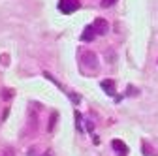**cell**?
<instances>
[{"label": "cell", "instance_id": "cell-1", "mask_svg": "<svg viewBox=\"0 0 158 156\" xmlns=\"http://www.w3.org/2000/svg\"><path fill=\"white\" fill-rule=\"evenodd\" d=\"M79 8V2L77 0H60L58 2V10H60L62 13H66V15H70L72 11H75Z\"/></svg>", "mask_w": 158, "mask_h": 156}, {"label": "cell", "instance_id": "cell-2", "mask_svg": "<svg viewBox=\"0 0 158 156\" xmlns=\"http://www.w3.org/2000/svg\"><path fill=\"white\" fill-rule=\"evenodd\" d=\"M92 28L96 30V34L98 36H104V34H107V30H109V25H107V21L106 19H94V23H92Z\"/></svg>", "mask_w": 158, "mask_h": 156}, {"label": "cell", "instance_id": "cell-3", "mask_svg": "<svg viewBox=\"0 0 158 156\" xmlns=\"http://www.w3.org/2000/svg\"><path fill=\"white\" fill-rule=\"evenodd\" d=\"M83 64L87 68H90V70H98V58H96V55L90 53V51H87L83 55Z\"/></svg>", "mask_w": 158, "mask_h": 156}, {"label": "cell", "instance_id": "cell-4", "mask_svg": "<svg viewBox=\"0 0 158 156\" xmlns=\"http://www.w3.org/2000/svg\"><path fill=\"white\" fill-rule=\"evenodd\" d=\"M111 147L117 150V154H118V156H126V154H128V147H126V145H124L121 139H113Z\"/></svg>", "mask_w": 158, "mask_h": 156}, {"label": "cell", "instance_id": "cell-5", "mask_svg": "<svg viewBox=\"0 0 158 156\" xmlns=\"http://www.w3.org/2000/svg\"><path fill=\"white\" fill-rule=\"evenodd\" d=\"M94 36H96V30H94L92 27H89V28H85V32L81 34V40H83V42H92Z\"/></svg>", "mask_w": 158, "mask_h": 156}, {"label": "cell", "instance_id": "cell-6", "mask_svg": "<svg viewBox=\"0 0 158 156\" xmlns=\"http://www.w3.org/2000/svg\"><path fill=\"white\" fill-rule=\"evenodd\" d=\"M102 88H104L109 96H113V94H115V81H111V79L102 81Z\"/></svg>", "mask_w": 158, "mask_h": 156}, {"label": "cell", "instance_id": "cell-7", "mask_svg": "<svg viewBox=\"0 0 158 156\" xmlns=\"http://www.w3.org/2000/svg\"><path fill=\"white\" fill-rule=\"evenodd\" d=\"M56 119H58V115L56 113H51V121H49V132H53L55 124H56Z\"/></svg>", "mask_w": 158, "mask_h": 156}, {"label": "cell", "instance_id": "cell-8", "mask_svg": "<svg viewBox=\"0 0 158 156\" xmlns=\"http://www.w3.org/2000/svg\"><path fill=\"white\" fill-rule=\"evenodd\" d=\"M75 124H77V128H79V132H83V128H81V113H79V111H75Z\"/></svg>", "mask_w": 158, "mask_h": 156}, {"label": "cell", "instance_id": "cell-9", "mask_svg": "<svg viewBox=\"0 0 158 156\" xmlns=\"http://www.w3.org/2000/svg\"><path fill=\"white\" fill-rule=\"evenodd\" d=\"M143 149H145V150H143L145 156H154V150H151V147H149L147 143H143Z\"/></svg>", "mask_w": 158, "mask_h": 156}, {"label": "cell", "instance_id": "cell-10", "mask_svg": "<svg viewBox=\"0 0 158 156\" xmlns=\"http://www.w3.org/2000/svg\"><path fill=\"white\" fill-rule=\"evenodd\" d=\"M113 4H117V0H102V6L104 8H111Z\"/></svg>", "mask_w": 158, "mask_h": 156}, {"label": "cell", "instance_id": "cell-11", "mask_svg": "<svg viewBox=\"0 0 158 156\" xmlns=\"http://www.w3.org/2000/svg\"><path fill=\"white\" fill-rule=\"evenodd\" d=\"M11 96H13V92H11L10 88H6V90L2 92V98H4V100H10V98H11Z\"/></svg>", "mask_w": 158, "mask_h": 156}, {"label": "cell", "instance_id": "cell-12", "mask_svg": "<svg viewBox=\"0 0 158 156\" xmlns=\"http://www.w3.org/2000/svg\"><path fill=\"white\" fill-rule=\"evenodd\" d=\"M137 92H139V90H135V88H134V87H132V85H130V87H128V96H135V94H137Z\"/></svg>", "mask_w": 158, "mask_h": 156}, {"label": "cell", "instance_id": "cell-13", "mask_svg": "<svg viewBox=\"0 0 158 156\" xmlns=\"http://www.w3.org/2000/svg\"><path fill=\"white\" fill-rule=\"evenodd\" d=\"M27 154H28V156H38V149H34V147H30Z\"/></svg>", "mask_w": 158, "mask_h": 156}, {"label": "cell", "instance_id": "cell-14", "mask_svg": "<svg viewBox=\"0 0 158 156\" xmlns=\"http://www.w3.org/2000/svg\"><path fill=\"white\" fill-rule=\"evenodd\" d=\"M70 98H72V100H73V102H75V104H77V102H79V96H75V94H70Z\"/></svg>", "mask_w": 158, "mask_h": 156}, {"label": "cell", "instance_id": "cell-15", "mask_svg": "<svg viewBox=\"0 0 158 156\" xmlns=\"http://www.w3.org/2000/svg\"><path fill=\"white\" fill-rule=\"evenodd\" d=\"M44 156H55V154H53V152H51V150H47V152H45V154H44Z\"/></svg>", "mask_w": 158, "mask_h": 156}]
</instances>
